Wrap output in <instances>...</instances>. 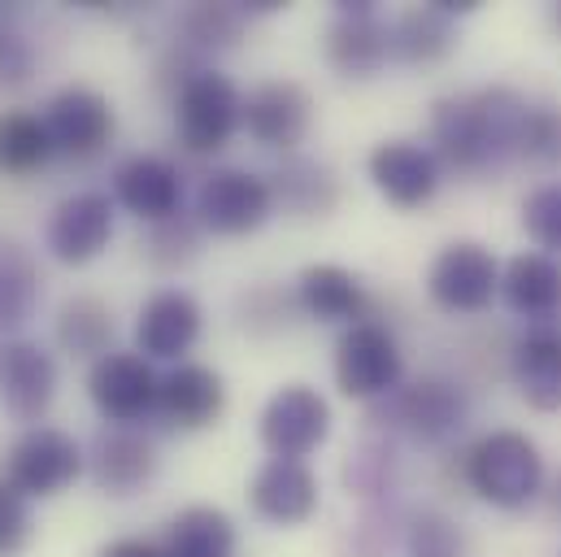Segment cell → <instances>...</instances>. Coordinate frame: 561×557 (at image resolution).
<instances>
[{
    "label": "cell",
    "instance_id": "obj_1",
    "mask_svg": "<svg viewBox=\"0 0 561 557\" xmlns=\"http://www.w3.org/2000/svg\"><path fill=\"white\" fill-rule=\"evenodd\" d=\"M527 101L514 88H479L431 105V152L457 174H488L518 157Z\"/></svg>",
    "mask_w": 561,
    "mask_h": 557
},
{
    "label": "cell",
    "instance_id": "obj_2",
    "mask_svg": "<svg viewBox=\"0 0 561 557\" xmlns=\"http://www.w3.org/2000/svg\"><path fill=\"white\" fill-rule=\"evenodd\" d=\"M466 484L496 510H523L545 492V457L523 431H488L466 448Z\"/></svg>",
    "mask_w": 561,
    "mask_h": 557
},
{
    "label": "cell",
    "instance_id": "obj_3",
    "mask_svg": "<svg viewBox=\"0 0 561 557\" xmlns=\"http://www.w3.org/2000/svg\"><path fill=\"white\" fill-rule=\"evenodd\" d=\"M240 127H244V96L222 70L201 66L174 92V136L192 157L222 152Z\"/></svg>",
    "mask_w": 561,
    "mask_h": 557
},
{
    "label": "cell",
    "instance_id": "obj_4",
    "mask_svg": "<svg viewBox=\"0 0 561 557\" xmlns=\"http://www.w3.org/2000/svg\"><path fill=\"white\" fill-rule=\"evenodd\" d=\"M401 375H405V357L392 327L375 318L344 327L335 344V384L348 401H383L401 388Z\"/></svg>",
    "mask_w": 561,
    "mask_h": 557
},
{
    "label": "cell",
    "instance_id": "obj_5",
    "mask_svg": "<svg viewBox=\"0 0 561 557\" xmlns=\"http://www.w3.org/2000/svg\"><path fill=\"white\" fill-rule=\"evenodd\" d=\"M275 218V192L271 179L244 166H222L201 179L196 192V223L209 236H249Z\"/></svg>",
    "mask_w": 561,
    "mask_h": 557
},
{
    "label": "cell",
    "instance_id": "obj_6",
    "mask_svg": "<svg viewBox=\"0 0 561 557\" xmlns=\"http://www.w3.org/2000/svg\"><path fill=\"white\" fill-rule=\"evenodd\" d=\"M88 470L83 444L61 427H26L4 453V479L31 497H57Z\"/></svg>",
    "mask_w": 561,
    "mask_h": 557
},
{
    "label": "cell",
    "instance_id": "obj_7",
    "mask_svg": "<svg viewBox=\"0 0 561 557\" xmlns=\"http://www.w3.org/2000/svg\"><path fill=\"white\" fill-rule=\"evenodd\" d=\"M470 418V397L453 384V379H419L397 388L392 397L379 401L375 422H383L388 431L414 440V444H444L453 440Z\"/></svg>",
    "mask_w": 561,
    "mask_h": 557
},
{
    "label": "cell",
    "instance_id": "obj_8",
    "mask_svg": "<svg viewBox=\"0 0 561 557\" xmlns=\"http://www.w3.org/2000/svg\"><path fill=\"white\" fill-rule=\"evenodd\" d=\"M426 296L444 314H483L501 296V262L479 240H453L426 266Z\"/></svg>",
    "mask_w": 561,
    "mask_h": 557
},
{
    "label": "cell",
    "instance_id": "obj_9",
    "mask_svg": "<svg viewBox=\"0 0 561 557\" xmlns=\"http://www.w3.org/2000/svg\"><path fill=\"white\" fill-rule=\"evenodd\" d=\"M327 66L344 79H375L392 61V22L375 0H335V18L322 39Z\"/></svg>",
    "mask_w": 561,
    "mask_h": 557
},
{
    "label": "cell",
    "instance_id": "obj_10",
    "mask_svg": "<svg viewBox=\"0 0 561 557\" xmlns=\"http://www.w3.org/2000/svg\"><path fill=\"white\" fill-rule=\"evenodd\" d=\"M88 397L96 406V414L110 427H136L148 414H157V397H161V375L152 371V362L144 353H105L101 362H92L88 371Z\"/></svg>",
    "mask_w": 561,
    "mask_h": 557
},
{
    "label": "cell",
    "instance_id": "obj_11",
    "mask_svg": "<svg viewBox=\"0 0 561 557\" xmlns=\"http://www.w3.org/2000/svg\"><path fill=\"white\" fill-rule=\"evenodd\" d=\"M257 435H262V444H266L271 457L305 462L331 435V406L309 384H283L279 393L266 401V410H262Z\"/></svg>",
    "mask_w": 561,
    "mask_h": 557
},
{
    "label": "cell",
    "instance_id": "obj_12",
    "mask_svg": "<svg viewBox=\"0 0 561 557\" xmlns=\"http://www.w3.org/2000/svg\"><path fill=\"white\" fill-rule=\"evenodd\" d=\"M39 118H44V127L53 136V148L61 157H75V161L101 157L110 148L114 132H118V118H114L110 96H101L88 83H70V88L53 92Z\"/></svg>",
    "mask_w": 561,
    "mask_h": 557
},
{
    "label": "cell",
    "instance_id": "obj_13",
    "mask_svg": "<svg viewBox=\"0 0 561 557\" xmlns=\"http://www.w3.org/2000/svg\"><path fill=\"white\" fill-rule=\"evenodd\" d=\"M114 218H118V205L110 192H75L57 201V209L48 214L44 249L61 266H88L110 249Z\"/></svg>",
    "mask_w": 561,
    "mask_h": 557
},
{
    "label": "cell",
    "instance_id": "obj_14",
    "mask_svg": "<svg viewBox=\"0 0 561 557\" xmlns=\"http://www.w3.org/2000/svg\"><path fill=\"white\" fill-rule=\"evenodd\" d=\"M57 357L39 340H4L0 344V410L22 422L39 427V418L57 401Z\"/></svg>",
    "mask_w": 561,
    "mask_h": 557
},
{
    "label": "cell",
    "instance_id": "obj_15",
    "mask_svg": "<svg viewBox=\"0 0 561 557\" xmlns=\"http://www.w3.org/2000/svg\"><path fill=\"white\" fill-rule=\"evenodd\" d=\"M366 170H370L375 192L388 205H397V209H422V205H431L435 192H439V183H444L439 157L426 144H419V139H383L370 152Z\"/></svg>",
    "mask_w": 561,
    "mask_h": 557
},
{
    "label": "cell",
    "instance_id": "obj_16",
    "mask_svg": "<svg viewBox=\"0 0 561 557\" xmlns=\"http://www.w3.org/2000/svg\"><path fill=\"white\" fill-rule=\"evenodd\" d=\"M201 300L183 287H161L136 314V353L148 362H183V353H192V344L201 340Z\"/></svg>",
    "mask_w": 561,
    "mask_h": 557
},
{
    "label": "cell",
    "instance_id": "obj_17",
    "mask_svg": "<svg viewBox=\"0 0 561 557\" xmlns=\"http://www.w3.org/2000/svg\"><path fill=\"white\" fill-rule=\"evenodd\" d=\"M114 205L140 223H165L183 209V170L170 157L136 152L114 170Z\"/></svg>",
    "mask_w": 561,
    "mask_h": 557
},
{
    "label": "cell",
    "instance_id": "obj_18",
    "mask_svg": "<svg viewBox=\"0 0 561 557\" xmlns=\"http://www.w3.org/2000/svg\"><path fill=\"white\" fill-rule=\"evenodd\" d=\"M309 127H313V96L291 79L257 83L244 96V132L262 148L291 152L300 139L309 136Z\"/></svg>",
    "mask_w": 561,
    "mask_h": 557
},
{
    "label": "cell",
    "instance_id": "obj_19",
    "mask_svg": "<svg viewBox=\"0 0 561 557\" xmlns=\"http://www.w3.org/2000/svg\"><path fill=\"white\" fill-rule=\"evenodd\" d=\"M88 475L105 497H136L157 475V444L136 427H105L88 448Z\"/></svg>",
    "mask_w": 561,
    "mask_h": 557
},
{
    "label": "cell",
    "instance_id": "obj_20",
    "mask_svg": "<svg viewBox=\"0 0 561 557\" xmlns=\"http://www.w3.org/2000/svg\"><path fill=\"white\" fill-rule=\"evenodd\" d=\"M249 505L271 527H300L318 510V475L305 462L271 457L249 484Z\"/></svg>",
    "mask_w": 561,
    "mask_h": 557
},
{
    "label": "cell",
    "instance_id": "obj_21",
    "mask_svg": "<svg viewBox=\"0 0 561 557\" xmlns=\"http://www.w3.org/2000/svg\"><path fill=\"white\" fill-rule=\"evenodd\" d=\"M227 410V384L214 366L201 362H179L165 379H161V397H157V418L174 431H205L214 427Z\"/></svg>",
    "mask_w": 561,
    "mask_h": 557
},
{
    "label": "cell",
    "instance_id": "obj_22",
    "mask_svg": "<svg viewBox=\"0 0 561 557\" xmlns=\"http://www.w3.org/2000/svg\"><path fill=\"white\" fill-rule=\"evenodd\" d=\"M510 375L531 410L540 414L561 410V327L553 322L527 327L510 349Z\"/></svg>",
    "mask_w": 561,
    "mask_h": 557
},
{
    "label": "cell",
    "instance_id": "obj_23",
    "mask_svg": "<svg viewBox=\"0 0 561 557\" xmlns=\"http://www.w3.org/2000/svg\"><path fill=\"white\" fill-rule=\"evenodd\" d=\"M296 305L305 318H318V322H362L366 318V287L362 278L335 262H313L296 275Z\"/></svg>",
    "mask_w": 561,
    "mask_h": 557
},
{
    "label": "cell",
    "instance_id": "obj_24",
    "mask_svg": "<svg viewBox=\"0 0 561 557\" xmlns=\"http://www.w3.org/2000/svg\"><path fill=\"white\" fill-rule=\"evenodd\" d=\"M501 296L505 305L536 322H549L561 314V258L549 253H518L510 258V266L501 271Z\"/></svg>",
    "mask_w": 561,
    "mask_h": 557
},
{
    "label": "cell",
    "instance_id": "obj_25",
    "mask_svg": "<svg viewBox=\"0 0 561 557\" xmlns=\"http://www.w3.org/2000/svg\"><path fill=\"white\" fill-rule=\"evenodd\" d=\"M271 192H275V209L291 218H327L340 205L335 170L318 157H296V152H287L283 166L271 174Z\"/></svg>",
    "mask_w": 561,
    "mask_h": 557
},
{
    "label": "cell",
    "instance_id": "obj_26",
    "mask_svg": "<svg viewBox=\"0 0 561 557\" xmlns=\"http://www.w3.org/2000/svg\"><path fill=\"white\" fill-rule=\"evenodd\" d=\"M244 22H249V13L240 4H209V0L187 4L179 13V31H174V57L201 66V57L231 48L244 35Z\"/></svg>",
    "mask_w": 561,
    "mask_h": 557
},
{
    "label": "cell",
    "instance_id": "obj_27",
    "mask_svg": "<svg viewBox=\"0 0 561 557\" xmlns=\"http://www.w3.org/2000/svg\"><path fill=\"white\" fill-rule=\"evenodd\" d=\"M457 48V18L435 9L431 0L405 9L392 22V57L405 66H435Z\"/></svg>",
    "mask_w": 561,
    "mask_h": 557
},
{
    "label": "cell",
    "instance_id": "obj_28",
    "mask_svg": "<svg viewBox=\"0 0 561 557\" xmlns=\"http://www.w3.org/2000/svg\"><path fill=\"white\" fill-rule=\"evenodd\" d=\"M44 300V275L26 245L0 240V336L22 331Z\"/></svg>",
    "mask_w": 561,
    "mask_h": 557
},
{
    "label": "cell",
    "instance_id": "obj_29",
    "mask_svg": "<svg viewBox=\"0 0 561 557\" xmlns=\"http://www.w3.org/2000/svg\"><path fill=\"white\" fill-rule=\"evenodd\" d=\"M165 557H236V523L218 505H187L165 527Z\"/></svg>",
    "mask_w": 561,
    "mask_h": 557
},
{
    "label": "cell",
    "instance_id": "obj_30",
    "mask_svg": "<svg viewBox=\"0 0 561 557\" xmlns=\"http://www.w3.org/2000/svg\"><path fill=\"white\" fill-rule=\"evenodd\" d=\"M57 344L70 353V357H88V362H101L105 353H114V309L96 296H70L61 309H57Z\"/></svg>",
    "mask_w": 561,
    "mask_h": 557
},
{
    "label": "cell",
    "instance_id": "obj_31",
    "mask_svg": "<svg viewBox=\"0 0 561 557\" xmlns=\"http://www.w3.org/2000/svg\"><path fill=\"white\" fill-rule=\"evenodd\" d=\"M57 157L53 136L39 114L26 110H4L0 114V179H26L44 170Z\"/></svg>",
    "mask_w": 561,
    "mask_h": 557
},
{
    "label": "cell",
    "instance_id": "obj_32",
    "mask_svg": "<svg viewBox=\"0 0 561 557\" xmlns=\"http://www.w3.org/2000/svg\"><path fill=\"white\" fill-rule=\"evenodd\" d=\"M196 253H201V223H196V214H183V209H179L174 218L148 227L144 258H148L157 271H179V266H187Z\"/></svg>",
    "mask_w": 561,
    "mask_h": 557
},
{
    "label": "cell",
    "instance_id": "obj_33",
    "mask_svg": "<svg viewBox=\"0 0 561 557\" xmlns=\"http://www.w3.org/2000/svg\"><path fill=\"white\" fill-rule=\"evenodd\" d=\"M392 479H397V457H392L388 440H366L357 453H348V466H344L348 492L383 497V492H392Z\"/></svg>",
    "mask_w": 561,
    "mask_h": 557
},
{
    "label": "cell",
    "instance_id": "obj_34",
    "mask_svg": "<svg viewBox=\"0 0 561 557\" xmlns=\"http://www.w3.org/2000/svg\"><path fill=\"white\" fill-rule=\"evenodd\" d=\"M523 231L549 258H561V183H540L523 201Z\"/></svg>",
    "mask_w": 561,
    "mask_h": 557
},
{
    "label": "cell",
    "instance_id": "obj_35",
    "mask_svg": "<svg viewBox=\"0 0 561 557\" xmlns=\"http://www.w3.org/2000/svg\"><path fill=\"white\" fill-rule=\"evenodd\" d=\"M405 545H410V557H466V541H461L457 523L439 510H422L410 519Z\"/></svg>",
    "mask_w": 561,
    "mask_h": 557
},
{
    "label": "cell",
    "instance_id": "obj_36",
    "mask_svg": "<svg viewBox=\"0 0 561 557\" xmlns=\"http://www.w3.org/2000/svg\"><path fill=\"white\" fill-rule=\"evenodd\" d=\"M296 309H300V305H296V292H283L275 283H262V287H253V292L240 296V322H244L249 331H257V336L283 331Z\"/></svg>",
    "mask_w": 561,
    "mask_h": 557
},
{
    "label": "cell",
    "instance_id": "obj_37",
    "mask_svg": "<svg viewBox=\"0 0 561 557\" xmlns=\"http://www.w3.org/2000/svg\"><path fill=\"white\" fill-rule=\"evenodd\" d=\"M518 157H527L536 166H561V105H531L527 110Z\"/></svg>",
    "mask_w": 561,
    "mask_h": 557
},
{
    "label": "cell",
    "instance_id": "obj_38",
    "mask_svg": "<svg viewBox=\"0 0 561 557\" xmlns=\"http://www.w3.org/2000/svg\"><path fill=\"white\" fill-rule=\"evenodd\" d=\"M35 75V48L13 22L9 9H0V88H22Z\"/></svg>",
    "mask_w": 561,
    "mask_h": 557
},
{
    "label": "cell",
    "instance_id": "obj_39",
    "mask_svg": "<svg viewBox=\"0 0 561 557\" xmlns=\"http://www.w3.org/2000/svg\"><path fill=\"white\" fill-rule=\"evenodd\" d=\"M31 545V505L0 475V557H22Z\"/></svg>",
    "mask_w": 561,
    "mask_h": 557
},
{
    "label": "cell",
    "instance_id": "obj_40",
    "mask_svg": "<svg viewBox=\"0 0 561 557\" xmlns=\"http://www.w3.org/2000/svg\"><path fill=\"white\" fill-rule=\"evenodd\" d=\"M96 557H165V549L152 545V541H114V545H105Z\"/></svg>",
    "mask_w": 561,
    "mask_h": 557
},
{
    "label": "cell",
    "instance_id": "obj_41",
    "mask_svg": "<svg viewBox=\"0 0 561 557\" xmlns=\"http://www.w3.org/2000/svg\"><path fill=\"white\" fill-rule=\"evenodd\" d=\"M549 505H553V514H561V475L558 484H553V492H549Z\"/></svg>",
    "mask_w": 561,
    "mask_h": 557
}]
</instances>
